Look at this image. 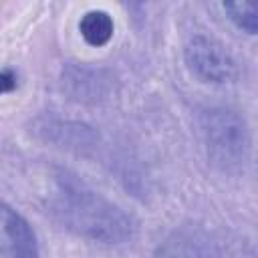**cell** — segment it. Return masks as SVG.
<instances>
[{"instance_id":"1","label":"cell","mask_w":258,"mask_h":258,"mask_svg":"<svg viewBox=\"0 0 258 258\" xmlns=\"http://www.w3.org/2000/svg\"><path fill=\"white\" fill-rule=\"evenodd\" d=\"M48 206L67 230L91 242L125 244L137 232V222L131 214L67 171L54 175Z\"/></svg>"},{"instance_id":"2","label":"cell","mask_w":258,"mask_h":258,"mask_svg":"<svg viewBox=\"0 0 258 258\" xmlns=\"http://www.w3.org/2000/svg\"><path fill=\"white\" fill-rule=\"evenodd\" d=\"M200 129L210 163L222 173H240L250 157L246 119L230 107H210L200 115Z\"/></svg>"},{"instance_id":"3","label":"cell","mask_w":258,"mask_h":258,"mask_svg":"<svg viewBox=\"0 0 258 258\" xmlns=\"http://www.w3.org/2000/svg\"><path fill=\"white\" fill-rule=\"evenodd\" d=\"M183 60L189 73L202 83L226 85L236 79V60L216 38L206 34H196L187 40L183 48Z\"/></svg>"},{"instance_id":"4","label":"cell","mask_w":258,"mask_h":258,"mask_svg":"<svg viewBox=\"0 0 258 258\" xmlns=\"http://www.w3.org/2000/svg\"><path fill=\"white\" fill-rule=\"evenodd\" d=\"M0 256L38 258V242L32 226L4 200H0Z\"/></svg>"},{"instance_id":"5","label":"cell","mask_w":258,"mask_h":258,"mask_svg":"<svg viewBox=\"0 0 258 258\" xmlns=\"http://www.w3.org/2000/svg\"><path fill=\"white\" fill-rule=\"evenodd\" d=\"M153 258H220V254L206 234L185 228L173 232L165 242H161Z\"/></svg>"},{"instance_id":"6","label":"cell","mask_w":258,"mask_h":258,"mask_svg":"<svg viewBox=\"0 0 258 258\" xmlns=\"http://www.w3.org/2000/svg\"><path fill=\"white\" fill-rule=\"evenodd\" d=\"M79 30L87 44L103 46L113 38L115 24H113V18L105 10H91L81 18Z\"/></svg>"},{"instance_id":"7","label":"cell","mask_w":258,"mask_h":258,"mask_svg":"<svg viewBox=\"0 0 258 258\" xmlns=\"http://www.w3.org/2000/svg\"><path fill=\"white\" fill-rule=\"evenodd\" d=\"M224 10L228 14V18L244 32L248 34H256L258 28V16H256V6L248 4V2H228L224 4Z\"/></svg>"},{"instance_id":"8","label":"cell","mask_w":258,"mask_h":258,"mask_svg":"<svg viewBox=\"0 0 258 258\" xmlns=\"http://www.w3.org/2000/svg\"><path fill=\"white\" fill-rule=\"evenodd\" d=\"M16 89V75L6 69V71H0V95L4 93H10Z\"/></svg>"}]
</instances>
